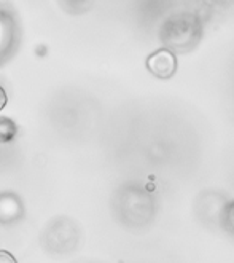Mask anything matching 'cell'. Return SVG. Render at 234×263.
I'll use <instances>...</instances> for the list:
<instances>
[{
	"instance_id": "3",
	"label": "cell",
	"mask_w": 234,
	"mask_h": 263,
	"mask_svg": "<svg viewBox=\"0 0 234 263\" xmlns=\"http://www.w3.org/2000/svg\"><path fill=\"white\" fill-rule=\"evenodd\" d=\"M78 239H80V231L76 223L67 217H59L46 230L45 244L51 252L67 254L75 251Z\"/></svg>"
},
{
	"instance_id": "9",
	"label": "cell",
	"mask_w": 234,
	"mask_h": 263,
	"mask_svg": "<svg viewBox=\"0 0 234 263\" xmlns=\"http://www.w3.org/2000/svg\"><path fill=\"white\" fill-rule=\"evenodd\" d=\"M7 260V261H14V257L11 254H8L7 251H0V261Z\"/></svg>"
},
{
	"instance_id": "2",
	"label": "cell",
	"mask_w": 234,
	"mask_h": 263,
	"mask_svg": "<svg viewBox=\"0 0 234 263\" xmlns=\"http://www.w3.org/2000/svg\"><path fill=\"white\" fill-rule=\"evenodd\" d=\"M164 48L172 53H188L202 39V23L191 13H176L163 23L160 30Z\"/></svg>"
},
{
	"instance_id": "1",
	"label": "cell",
	"mask_w": 234,
	"mask_h": 263,
	"mask_svg": "<svg viewBox=\"0 0 234 263\" xmlns=\"http://www.w3.org/2000/svg\"><path fill=\"white\" fill-rule=\"evenodd\" d=\"M115 219L126 228L142 230L151 225L156 215L154 195L139 182L121 185L112 199Z\"/></svg>"
},
{
	"instance_id": "6",
	"label": "cell",
	"mask_w": 234,
	"mask_h": 263,
	"mask_svg": "<svg viewBox=\"0 0 234 263\" xmlns=\"http://www.w3.org/2000/svg\"><path fill=\"white\" fill-rule=\"evenodd\" d=\"M26 214L24 201L14 192H0V223L13 225L23 220Z\"/></svg>"
},
{
	"instance_id": "8",
	"label": "cell",
	"mask_w": 234,
	"mask_h": 263,
	"mask_svg": "<svg viewBox=\"0 0 234 263\" xmlns=\"http://www.w3.org/2000/svg\"><path fill=\"white\" fill-rule=\"evenodd\" d=\"M7 102H8V96H7V91L0 86V112H2L5 107H7Z\"/></svg>"
},
{
	"instance_id": "4",
	"label": "cell",
	"mask_w": 234,
	"mask_h": 263,
	"mask_svg": "<svg viewBox=\"0 0 234 263\" xmlns=\"http://www.w3.org/2000/svg\"><path fill=\"white\" fill-rule=\"evenodd\" d=\"M20 39L18 24L8 10L0 8V64L14 53Z\"/></svg>"
},
{
	"instance_id": "7",
	"label": "cell",
	"mask_w": 234,
	"mask_h": 263,
	"mask_svg": "<svg viewBox=\"0 0 234 263\" xmlns=\"http://www.w3.org/2000/svg\"><path fill=\"white\" fill-rule=\"evenodd\" d=\"M18 134V126L11 118L0 117V144H8L14 141Z\"/></svg>"
},
{
	"instance_id": "5",
	"label": "cell",
	"mask_w": 234,
	"mask_h": 263,
	"mask_svg": "<svg viewBox=\"0 0 234 263\" xmlns=\"http://www.w3.org/2000/svg\"><path fill=\"white\" fill-rule=\"evenodd\" d=\"M147 70L156 79L167 80L177 72V56L167 48H160L147 58Z\"/></svg>"
}]
</instances>
